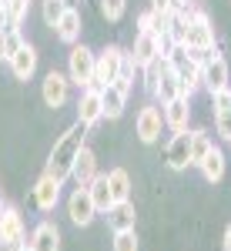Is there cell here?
Masks as SVG:
<instances>
[{"label": "cell", "mask_w": 231, "mask_h": 251, "mask_svg": "<svg viewBox=\"0 0 231 251\" xmlns=\"http://www.w3.org/2000/svg\"><path fill=\"white\" fill-rule=\"evenodd\" d=\"M201 87H205L211 97L218 94V91H228L231 87V67H228V60L221 57V54L201 67Z\"/></svg>", "instance_id": "obj_7"}, {"label": "cell", "mask_w": 231, "mask_h": 251, "mask_svg": "<svg viewBox=\"0 0 231 251\" xmlns=\"http://www.w3.org/2000/svg\"><path fill=\"white\" fill-rule=\"evenodd\" d=\"M107 184H111V194H114V201H131V191H134V184H131V174L124 171V168H111V171H107Z\"/></svg>", "instance_id": "obj_22"}, {"label": "cell", "mask_w": 231, "mask_h": 251, "mask_svg": "<svg viewBox=\"0 0 231 251\" xmlns=\"http://www.w3.org/2000/svg\"><path fill=\"white\" fill-rule=\"evenodd\" d=\"M194 3L191 0H174V10H181V14H184V10H191Z\"/></svg>", "instance_id": "obj_34"}, {"label": "cell", "mask_w": 231, "mask_h": 251, "mask_svg": "<svg viewBox=\"0 0 231 251\" xmlns=\"http://www.w3.org/2000/svg\"><path fill=\"white\" fill-rule=\"evenodd\" d=\"M27 248L30 251H60V231L54 221H40L37 228L27 238Z\"/></svg>", "instance_id": "obj_14"}, {"label": "cell", "mask_w": 231, "mask_h": 251, "mask_svg": "<svg viewBox=\"0 0 231 251\" xmlns=\"http://www.w3.org/2000/svg\"><path fill=\"white\" fill-rule=\"evenodd\" d=\"M228 144H231V141H228Z\"/></svg>", "instance_id": "obj_41"}, {"label": "cell", "mask_w": 231, "mask_h": 251, "mask_svg": "<svg viewBox=\"0 0 231 251\" xmlns=\"http://www.w3.org/2000/svg\"><path fill=\"white\" fill-rule=\"evenodd\" d=\"M0 60H7V44H3V30H0Z\"/></svg>", "instance_id": "obj_35"}, {"label": "cell", "mask_w": 231, "mask_h": 251, "mask_svg": "<svg viewBox=\"0 0 231 251\" xmlns=\"http://www.w3.org/2000/svg\"><path fill=\"white\" fill-rule=\"evenodd\" d=\"M151 97H154V100H161V104H168V100H174V97H181V91H178V74H174V71H164Z\"/></svg>", "instance_id": "obj_24"}, {"label": "cell", "mask_w": 231, "mask_h": 251, "mask_svg": "<svg viewBox=\"0 0 231 251\" xmlns=\"http://www.w3.org/2000/svg\"><path fill=\"white\" fill-rule=\"evenodd\" d=\"M60 188L64 184H57L51 174H40L37 177V184L30 188V198H34V204H37V211H54L57 208V201H60Z\"/></svg>", "instance_id": "obj_12"}, {"label": "cell", "mask_w": 231, "mask_h": 251, "mask_svg": "<svg viewBox=\"0 0 231 251\" xmlns=\"http://www.w3.org/2000/svg\"><path fill=\"white\" fill-rule=\"evenodd\" d=\"M3 10H7L3 30H20V24L27 20V10H30V0H3Z\"/></svg>", "instance_id": "obj_23"}, {"label": "cell", "mask_w": 231, "mask_h": 251, "mask_svg": "<svg viewBox=\"0 0 231 251\" xmlns=\"http://www.w3.org/2000/svg\"><path fill=\"white\" fill-rule=\"evenodd\" d=\"M7 27V10H3V3H0V30Z\"/></svg>", "instance_id": "obj_36"}, {"label": "cell", "mask_w": 231, "mask_h": 251, "mask_svg": "<svg viewBox=\"0 0 231 251\" xmlns=\"http://www.w3.org/2000/svg\"><path fill=\"white\" fill-rule=\"evenodd\" d=\"M164 54V40L157 37V34H137L134 37V47H131V60H134V67H148L151 60H157Z\"/></svg>", "instance_id": "obj_10"}, {"label": "cell", "mask_w": 231, "mask_h": 251, "mask_svg": "<svg viewBox=\"0 0 231 251\" xmlns=\"http://www.w3.org/2000/svg\"><path fill=\"white\" fill-rule=\"evenodd\" d=\"M0 3H3V0H0Z\"/></svg>", "instance_id": "obj_40"}, {"label": "cell", "mask_w": 231, "mask_h": 251, "mask_svg": "<svg viewBox=\"0 0 231 251\" xmlns=\"http://www.w3.org/2000/svg\"><path fill=\"white\" fill-rule=\"evenodd\" d=\"M0 248H3V241H0Z\"/></svg>", "instance_id": "obj_39"}, {"label": "cell", "mask_w": 231, "mask_h": 251, "mask_svg": "<svg viewBox=\"0 0 231 251\" xmlns=\"http://www.w3.org/2000/svg\"><path fill=\"white\" fill-rule=\"evenodd\" d=\"M121 57H124V47H117V44H107V47L97 54L94 87H107V84H114L117 74H121Z\"/></svg>", "instance_id": "obj_4"}, {"label": "cell", "mask_w": 231, "mask_h": 251, "mask_svg": "<svg viewBox=\"0 0 231 251\" xmlns=\"http://www.w3.org/2000/svg\"><path fill=\"white\" fill-rule=\"evenodd\" d=\"M151 10H157V14H171L174 0H151Z\"/></svg>", "instance_id": "obj_32"}, {"label": "cell", "mask_w": 231, "mask_h": 251, "mask_svg": "<svg viewBox=\"0 0 231 251\" xmlns=\"http://www.w3.org/2000/svg\"><path fill=\"white\" fill-rule=\"evenodd\" d=\"M164 161H168L171 171H188L191 168V131L171 134L168 148H164Z\"/></svg>", "instance_id": "obj_8"}, {"label": "cell", "mask_w": 231, "mask_h": 251, "mask_svg": "<svg viewBox=\"0 0 231 251\" xmlns=\"http://www.w3.org/2000/svg\"><path fill=\"white\" fill-rule=\"evenodd\" d=\"M161 127H164V117H161V107L157 104H144L134 117V134L141 144H154L161 137Z\"/></svg>", "instance_id": "obj_6"}, {"label": "cell", "mask_w": 231, "mask_h": 251, "mask_svg": "<svg viewBox=\"0 0 231 251\" xmlns=\"http://www.w3.org/2000/svg\"><path fill=\"white\" fill-rule=\"evenodd\" d=\"M77 121L91 131L97 121H104V107H101V87H84L80 97H77Z\"/></svg>", "instance_id": "obj_9"}, {"label": "cell", "mask_w": 231, "mask_h": 251, "mask_svg": "<svg viewBox=\"0 0 231 251\" xmlns=\"http://www.w3.org/2000/svg\"><path fill=\"white\" fill-rule=\"evenodd\" d=\"M71 177L77 181V188H87V184L97 177V154L87 148V144L80 148V154H77V161H74V171H71Z\"/></svg>", "instance_id": "obj_18"}, {"label": "cell", "mask_w": 231, "mask_h": 251, "mask_svg": "<svg viewBox=\"0 0 231 251\" xmlns=\"http://www.w3.org/2000/svg\"><path fill=\"white\" fill-rule=\"evenodd\" d=\"M104 218H107V228H111V234L114 231H134V204L131 201H114L107 211H104Z\"/></svg>", "instance_id": "obj_16"}, {"label": "cell", "mask_w": 231, "mask_h": 251, "mask_svg": "<svg viewBox=\"0 0 231 251\" xmlns=\"http://www.w3.org/2000/svg\"><path fill=\"white\" fill-rule=\"evenodd\" d=\"M211 148H214V141L208 137V131H191V168H198Z\"/></svg>", "instance_id": "obj_25"}, {"label": "cell", "mask_w": 231, "mask_h": 251, "mask_svg": "<svg viewBox=\"0 0 231 251\" xmlns=\"http://www.w3.org/2000/svg\"><path fill=\"white\" fill-rule=\"evenodd\" d=\"M17 251H30V248H27V245H20V248H17Z\"/></svg>", "instance_id": "obj_37"}, {"label": "cell", "mask_w": 231, "mask_h": 251, "mask_svg": "<svg viewBox=\"0 0 231 251\" xmlns=\"http://www.w3.org/2000/svg\"><path fill=\"white\" fill-rule=\"evenodd\" d=\"M87 194H91V201H94L97 214H104L111 204H114V194H111V184H107V174H97L94 181L87 184Z\"/></svg>", "instance_id": "obj_20"}, {"label": "cell", "mask_w": 231, "mask_h": 251, "mask_svg": "<svg viewBox=\"0 0 231 251\" xmlns=\"http://www.w3.org/2000/svg\"><path fill=\"white\" fill-rule=\"evenodd\" d=\"M3 204H7V201H0V211H3Z\"/></svg>", "instance_id": "obj_38"}, {"label": "cell", "mask_w": 231, "mask_h": 251, "mask_svg": "<svg viewBox=\"0 0 231 251\" xmlns=\"http://www.w3.org/2000/svg\"><path fill=\"white\" fill-rule=\"evenodd\" d=\"M134 60H131V54L124 50V57H121V74H117V80H124V84H134Z\"/></svg>", "instance_id": "obj_31"}, {"label": "cell", "mask_w": 231, "mask_h": 251, "mask_svg": "<svg viewBox=\"0 0 231 251\" xmlns=\"http://www.w3.org/2000/svg\"><path fill=\"white\" fill-rule=\"evenodd\" d=\"M71 7V0H40V17L47 27H54L60 17H64V10Z\"/></svg>", "instance_id": "obj_26"}, {"label": "cell", "mask_w": 231, "mask_h": 251, "mask_svg": "<svg viewBox=\"0 0 231 251\" xmlns=\"http://www.w3.org/2000/svg\"><path fill=\"white\" fill-rule=\"evenodd\" d=\"M67 214H71V221L77 228H87L97 218V208L91 201V194H87V188H74V194L67 198Z\"/></svg>", "instance_id": "obj_11"}, {"label": "cell", "mask_w": 231, "mask_h": 251, "mask_svg": "<svg viewBox=\"0 0 231 251\" xmlns=\"http://www.w3.org/2000/svg\"><path fill=\"white\" fill-rule=\"evenodd\" d=\"M111 251H137V234L134 231H114Z\"/></svg>", "instance_id": "obj_28"}, {"label": "cell", "mask_w": 231, "mask_h": 251, "mask_svg": "<svg viewBox=\"0 0 231 251\" xmlns=\"http://www.w3.org/2000/svg\"><path fill=\"white\" fill-rule=\"evenodd\" d=\"M0 241H3V248H10V251H17L20 245H27L24 214H20L14 204H3V211H0Z\"/></svg>", "instance_id": "obj_3"}, {"label": "cell", "mask_w": 231, "mask_h": 251, "mask_svg": "<svg viewBox=\"0 0 231 251\" xmlns=\"http://www.w3.org/2000/svg\"><path fill=\"white\" fill-rule=\"evenodd\" d=\"M128 97H131V91H124L121 84L101 87V107H104V117H107V121H117V117L124 114V107H128Z\"/></svg>", "instance_id": "obj_15"}, {"label": "cell", "mask_w": 231, "mask_h": 251, "mask_svg": "<svg viewBox=\"0 0 231 251\" xmlns=\"http://www.w3.org/2000/svg\"><path fill=\"white\" fill-rule=\"evenodd\" d=\"M218 54H221L218 47H188V57H191L194 67H205V64H208V60H214Z\"/></svg>", "instance_id": "obj_29"}, {"label": "cell", "mask_w": 231, "mask_h": 251, "mask_svg": "<svg viewBox=\"0 0 231 251\" xmlns=\"http://www.w3.org/2000/svg\"><path fill=\"white\" fill-rule=\"evenodd\" d=\"M221 251H231V225L225 228V234H221Z\"/></svg>", "instance_id": "obj_33"}, {"label": "cell", "mask_w": 231, "mask_h": 251, "mask_svg": "<svg viewBox=\"0 0 231 251\" xmlns=\"http://www.w3.org/2000/svg\"><path fill=\"white\" fill-rule=\"evenodd\" d=\"M54 34H57V40L67 44V47L80 40V10H77V7H67V10H64V17L54 24Z\"/></svg>", "instance_id": "obj_19"}, {"label": "cell", "mask_w": 231, "mask_h": 251, "mask_svg": "<svg viewBox=\"0 0 231 251\" xmlns=\"http://www.w3.org/2000/svg\"><path fill=\"white\" fill-rule=\"evenodd\" d=\"M84 137H87V127H84L80 121H74V124L54 141V151L47 157L44 174H51L57 184H64V181L71 177V171H74V161H77V154H80V148H84Z\"/></svg>", "instance_id": "obj_1"}, {"label": "cell", "mask_w": 231, "mask_h": 251, "mask_svg": "<svg viewBox=\"0 0 231 251\" xmlns=\"http://www.w3.org/2000/svg\"><path fill=\"white\" fill-rule=\"evenodd\" d=\"M94 64H97V54L91 47L71 44V50H67V77H71V84H77L80 91L91 87L94 84Z\"/></svg>", "instance_id": "obj_2"}, {"label": "cell", "mask_w": 231, "mask_h": 251, "mask_svg": "<svg viewBox=\"0 0 231 251\" xmlns=\"http://www.w3.org/2000/svg\"><path fill=\"white\" fill-rule=\"evenodd\" d=\"M3 44H7V60H10V54H17L27 40L20 37V30H3Z\"/></svg>", "instance_id": "obj_30"}, {"label": "cell", "mask_w": 231, "mask_h": 251, "mask_svg": "<svg viewBox=\"0 0 231 251\" xmlns=\"http://www.w3.org/2000/svg\"><path fill=\"white\" fill-rule=\"evenodd\" d=\"M124 10H128V0H101V17L107 24H117L124 17Z\"/></svg>", "instance_id": "obj_27"}, {"label": "cell", "mask_w": 231, "mask_h": 251, "mask_svg": "<svg viewBox=\"0 0 231 251\" xmlns=\"http://www.w3.org/2000/svg\"><path fill=\"white\" fill-rule=\"evenodd\" d=\"M161 117H164V127L178 134V131H188V121H191V104L188 97H174L168 104H161Z\"/></svg>", "instance_id": "obj_13"}, {"label": "cell", "mask_w": 231, "mask_h": 251, "mask_svg": "<svg viewBox=\"0 0 231 251\" xmlns=\"http://www.w3.org/2000/svg\"><path fill=\"white\" fill-rule=\"evenodd\" d=\"M7 67H10V74H14L17 80H30L34 71H37V50H34L30 44H24L17 54H10Z\"/></svg>", "instance_id": "obj_17"}, {"label": "cell", "mask_w": 231, "mask_h": 251, "mask_svg": "<svg viewBox=\"0 0 231 251\" xmlns=\"http://www.w3.org/2000/svg\"><path fill=\"white\" fill-rule=\"evenodd\" d=\"M201 168V174H205V181H211V184H218L221 177H225V151L214 144L211 151H208V157L198 164Z\"/></svg>", "instance_id": "obj_21"}, {"label": "cell", "mask_w": 231, "mask_h": 251, "mask_svg": "<svg viewBox=\"0 0 231 251\" xmlns=\"http://www.w3.org/2000/svg\"><path fill=\"white\" fill-rule=\"evenodd\" d=\"M40 97H44V104L47 107H64L67 104V97H71V77L67 74H60V71H47L44 80H40Z\"/></svg>", "instance_id": "obj_5"}]
</instances>
